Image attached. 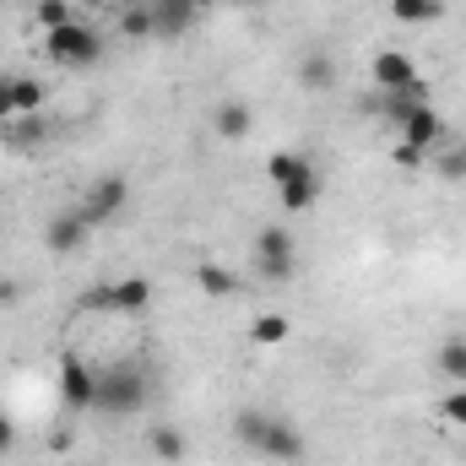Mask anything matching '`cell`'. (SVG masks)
<instances>
[{
  "label": "cell",
  "mask_w": 466,
  "mask_h": 466,
  "mask_svg": "<svg viewBox=\"0 0 466 466\" xmlns=\"http://www.w3.org/2000/svg\"><path fill=\"white\" fill-rule=\"evenodd\" d=\"M266 179L277 185V201H282V212H309V207H320V190H326V174L304 157V152H271L266 157Z\"/></svg>",
  "instance_id": "cell-1"
},
{
  "label": "cell",
  "mask_w": 466,
  "mask_h": 466,
  "mask_svg": "<svg viewBox=\"0 0 466 466\" xmlns=\"http://www.w3.org/2000/svg\"><path fill=\"white\" fill-rule=\"evenodd\" d=\"M147 396H152V369H141V363H109V369H98V412H109V418H130V412H141L147 407Z\"/></svg>",
  "instance_id": "cell-2"
},
{
  "label": "cell",
  "mask_w": 466,
  "mask_h": 466,
  "mask_svg": "<svg viewBox=\"0 0 466 466\" xmlns=\"http://www.w3.org/2000/svg\"><path fill=\"white\" fill-rule=\"evenodd\" d=\"M44 49H49V60H55V66H71V71H87V66H98V60H104V33H98L93 22H82V16H71L66 27H55V33H44Z\"/></svg>",
  "instance_id": "cell-3"
},
{
  "label": "cell",
  "mask_w": 466,
  "mask_h": 466,
  "mask_svg": "<svg viewBox=\"0 0 466 466\" xmlns=\"http://www.w3.org/2000/svg\"><path fill=\"white\" fill-rule=\"evenodd\" d=\"M401 130V147H396V163H423V157H434L445 141H451V125L445 115L434 109V104H418L412 115L396 125Z\"/></svg>",
  "instance_id": "cell-4"
},
{
  "label": "cell",
  "mask_w": 466,
  "mask_h": 466,
  "mask_svg": "<svg viewBox=\"0 0 466 466\" xmlns=\"http://www.w3.org/2000/svg\"><path fill=\"white\" fill-rule=\"evenodd\" d=\"M152 277H115V282H104V288H93L87 293V304L93 309H104V315H119V320H130V315H147L152 309Z\"/></svg>",
  "instance_id": "cell-5"
},
{
  "label": "cell",
  "mask_w": 466,
  "mask_h": 466,
  "mask_svg": "<svg viewBox=\"0 0 466 466\" xmlns=\"http://www.w3.org/2000/svg\"><path fill=\"white\" fill-rule=\"evenodd\" d=\"M255 271H260L266 282H293V271H299V244H293V233L277 228V223L255 233Z\"/></svg>",
  "instance_id": "cell-6"
},
{
  "label": "cell",
  "mask_w": 466,
  "mask_h": 466,
  "mask_svg": "<svg viewBox=\"0 0 466 466\" xmlns=\"http://www.w3.org/2000/svg\"><path fill=\"white\" fill-rule=\"evenodd\" d=\"M125 201H130V179H119V174H104V179H93V185L82 190L76 212H82L93 228H104V223H115L119 212H125Z\"/></svg>",
  "instance_id": "cell-7"
},
{
  "label": "cell",
  "mask_w": 466,
  "mask_h": 466,
  "mask_svg": "<svg viewBox=\"0 0 466 466\" xmlns=\"http://www.w3.org/2000/svg\"><path fill=\"white\" fill-rule=\"evenodd\" d=\"M255 456L282 461V466H299L304 456H309V440H304V429H299L293 418H277V412H271V423H266V434H260Z\"/></svg>",
  "instance_id": "cell-8"
},
{
  "label": "cell",
  "mask_w": 466,
  "mask_h": 466,
  "mask_svg": "<svg viewBox=\"0 0 466 466\" xmlns=\"http://www.w3.org/2000/svg\"><path fill=\"white\" fill-rule=\"evenodd\" d=\"M93 401H98V369L82 363L76 352H66V358H60V407L93 412Z\"/></svg>",
  "instance_id": "cell-9"
},
{
  "label": "cell",
  "mask_w": 466,
  "mask_h": 466,
  "mask_svg": "<svg viewBox=\"0 0 466 466\" xmlns=\"http://www.w3.org/2000/svg\"><path fill=\"white\" fill-rule=\"evenodd\" d=\"M369 76H374L380 93H412V87H418V60H412L407 49H380V55L369 60Z\"/></svg>",
  "instance_id": "cell-10"
},
{
  "label": "cell",
  "mask_w": 466,
  "mask_h": 466,
  "mask_svg": "<svg viewBox=\"0 0 466 466\" xmlns=\"http://www.w3.org/2000/svg\"><path fill=\"white\" fill-rule=\"evenodd\" d=\"M157 11V38H179L207 16V0H152Z\"/></svg>",
  "instance_id": "cell-11"
},
{
  "label": "cell",
  "mask_w": 466,
  "mask_h": 466,
  "mask_svg": "<svg viewBox=\"0 0 466 466\" xmlns=\"http://www.w3.org/2000/svg\"><path fill=\"white\" fill-rule=\"evenodd\" d=\"M87 233H93V223H87L82 212H66V218H49L44 244H49L55 255H71V249H82V244H87Z\"/></svg>",
  "instance_id": "cell-12"
},
{
  "label": "cell",
  "mask_w": 466,
  "mask_h": 466,
  "mask_svg": "<svg viewBox=\"0 0 466 466\" xmlns=\"http://www.w3.org/2000/svg\"><path fill=\"white\" fill-rule=\"evenodd\" d=\"M212 130H218V141H244V136L255 130V109H249L244 98H223V104L212 109Z\"/></svg>",
  "instance_id": "cell-13"
},
{
  "label": "cell",
  "mask_w": 466,
  "mask_h": 466,
  "mask_svg": "<svg viewBox=\"0 0 466 466\" xmlns=\"http://www.w3.org/2000/svg\"><path fill=\"white\" fill-rule=\"evenodd\" d=\"M185 451H190V440H185L179 423H152V429H147V456H152V461L174 466V461H185Z\"/></svg>",
  "instance_id": "cell-14"
},
{
  "label": "cell",
  "mask_w": 466,
  "mask_h": 466,
  "mask_svg": "<svg viewBox=\"0 0 466 466\" xmlns=\"http://www.w3.org/2000/svg\"><path fill=\"white\" fill-rule=\"evenodd\" d=\"M299 87H309V93H331V87H337V60H331L326 49H309V55L299 60Z\"/></svg>",
  "instance_id": "cell-15"
},
{
  "label": "cell",
  "mask_w": 466,
  "mask_h": 466,
  "mask_svg": "<svg viewBox=\"0 0 466 466\" xmlns=\"http://www.w3.org/2000/svg\"><path fill=\"white\" fill-rule=\"evenodd\" d=\"M196 288H201V293H212V299H233V293H238L244 282L233 277L228 266H218V260H207V266H196Z\"/></svg>",
  "instance_id": "cell-16"
},
{
  "label": "cell",
  "mask_w": 466,
  "mask_h": 466,
  "mask_svg": "<svg viewBox=\"0 0 466 466\" xmlns=\"http://www.w3.org/2000/svg\"><path fill=\"white\" fill-rule=\"evenodd\" d=\"M288 337H293V320L288 315H255L249 320V342L255 348H282Z\"/></svg>",
  "instance_id": "cell-17"
},
{
  "label": "cell",
  "mask_w": 466,
  "mask_h": 466,
  "mask_svg": "<svg viewBox=\"0 0 466 466\" xmlns=\"http://www.w3.org/2000/svg\"><path fill=\"white\" fill-rule=\"evenodd\" d=\"M266 423H271V412H266V407H238V412H233V440H238L244 451H255V445H260V434H266Z\"/></svg>",
  "instance_id": "cell-18"
},
{
  "label": "cell",
  "mask_w": 466,
  "mask_h": 466,
  "mask_svg": "<svg viewBox=\"0 0 466 466\" xmlns=\"http://www.w3.org/2000/svg\"><path fill=\"white\" fill-rule=\"evenodd\" d=\"M44 82L38 76H11V109H16V119L22 115H44Z\"/></svg>",
  "instance_id": "cell-19"
},
{
  "label": "cell",
  "mask_w": 466,
  "mask_h": 466,
  "mask_svg": "<svg viewBox=\"0 0 466 466\" xmlns=\"http://www.w3.org/2000/svg\"><path fill=\"white\" fill-rule=\"evenodd\" d=\"M390 16L407 22V27H429V22L445 16V5L440 0H390Z\"/></svg>",
  "instance_id": "cell-20"
},
{
  "label": "cell",
  "mask_w": 466,
  "mask_h": 466,
  "mask_svg": "<svg viewBox=\"0 0 466 466\" xmlns=\"http://www.w3.org/2000/svg\"><path fill=\"white\" fill-rule=\"evenodd\" d=\"M119 33H125V38H157V11H152V0L119 11Z\"/></svg>",
  "instance_id": "cell-21"
},
{
  "label": "cell",
  "mask_w": 466,
  "mask_h": 466,
  "mask_svg": "<svg viewBox=\"0 0 466 466\" xmlns=\"http://www.w3.org/2000/svg\"><path fill=\"white\" fill-rule=\"evenodd\" d=\"M49 136V125L38 115H22V119H11V147L16 152H38V141Z\"/></svg>",
  "instance_id": "cell-22"
},
{
  "label": "cell",
  "mask_w": 466,
  "mask_h": 466,
  "mask_svg": "<svg viewBox=\"0 0 466 466\" xmlns=\"http://www.w3.org/2000/svg\"><path fill=\"white\" fill-rule=\"evenodd\" d=\"M440 374H445V380H456V385H466V342H461V337L440 348Z\"/></svg>",
  "instance_id": "cell-23"
},
{
  "label": "cell",
  "mask_w": 466,
  "mask_h": 466,
  "mask_svg": "<svg viewBox=\"0 0 466 466\" xmlns=\"http://www.w3.org/2000/svg\"><path fill=\"white\" fill-rule=\"evenodd\" d=\"M33 16H38V27H44V33H55V27H66V22H71V0H38V11H33Z\"/></svg>",
  "instance_id": "cell-24"
},
{
  "label": "cell",
  "mask_w": 466,
  "mask_h": 466,
  "mask_svg": "<svg viewBox=\"0 0 466 466\" xmlns=\"http://www.w3.org/2000/svg\"><path fill=\"white\" fill-rule=\"evenodd\" d=\"M440 418H445L451 429H466V385H456V390L440 401Z\"/></svg>",
  "instance_id": "cell-25"
},
{
  "label": "cell",
  "mask_w": 466,
  "mask_h": 466,
  "mask_svg": "<svg viewBox=\"0 0 466 466\" xmlns=\"http://www.w3.org/2000/svg\"><path fill=\"white\" fill-rule=\"evenodd\" d=\"M440 168H445L451 179H466V147H451V152L440 147Z\"/></svg>",
  "instance_id": "cell-26"
},
{
  "label": "cell",
  "mask_w": 466,
  "mask_h": 466,
  "mask_svg": "<svg viewBox=\"0 0 466 466\" xmlns=\"http://www.w3.org/2000/svg\"><path fill=\"white\" fill-rule=\"evenodd\" d=\"M5 451H16V423L0 412V456H5Z\"/></svg>",
  "instance_id": "cell-27"
},
{
  "label": "cell",
  "mask_w": 466,
  "mask_h": 466,
  "mask_svg": "<svg viewBox=\"0 0 466 466\" xmlns=\"http://www.w3.org/2000/svg\"><path fill=\"white\" fill-rule=\"evenodd\" d=\"M5 119H16V109H11V76H0V125Z\"/></svg>",
  "instance_id": "cell-28"
},
{
  "label": "cell",
  "mask_w": 466,
  "mask_h": 466,
  "mask_svg": "<svg viewBox=\"0 0 466 466\" xmlns=\"http://www.w3.org/2000/svg\"><path fill=\"white\" fill-rule=\"evenodd\" d=\"M22 299V282L16 277H0V304H16Z\"/></svg>",
  "instance_id": "cell-29"
},
{
  "label": "cell",
  "mask_w": 466,
  "mask_h": 466,
  "mask_svg": "<svg viewBox=\"0 0 466 466\" xmlns=\"http://www.w3.org/2000/svg\"><path fill=\"white\" fill-rule=\"evenodd\" d=\"M228 5H238V11H260V5H271V0H228Z\"/></svg>",
  "instance_id": "cell-30"
},
{
  "label": "cell",
  "mask_w": 466,
  "mask_h": 466,
  "mask_svg": "<svg viewBox=\"0 0 466 466\" xmlns=\"http://www.w3.org/2000/svg\"><path fill=\"white\" fill-rule=\"evenodd\" d=\"M98 5H109V11H130V5H141V0H98Z\"/></svg>",
  "instance_id": "cell-31"
}]
</instances>
